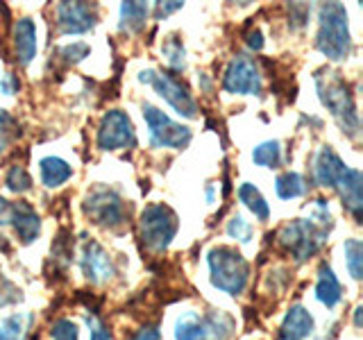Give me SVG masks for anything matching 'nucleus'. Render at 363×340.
Masks as SVG:
<instances>
[{
    "label": "nucleus",
    "instance_id": "21",
    "mask_svg": "<svg viewBox=\"0 0 363 340\" xmlns=\"http://www.w3.org/2000/svg\"><path fill=\"white\" fill-rule=\"evenodd\" d=\"M34 322L32 313H11L0 322V340H26Z\"/></svg>",
    "mask_w": 363,
    "mask_h": 340
},
{
    "label": "nucleus",
    "instance_id": "27",
    "mask_svg": "<svg viewBox=\"0 0 363 340\" xmlns=\"http://www.w3.org/2000/svg\"><path fill=\"white\" fill-rule=\"evenodd\" d=\"M343 249H345L350 275L354 279H361L363 277V245H361V241L359 238H350V241H345Z\"/></svg>",
    "mask_w": 363,
    "mask_h": 340
},
{
    "label": "nucleus",
    "instance_id": "38",
    "mask_svg": "<svg viewBox=\"0 0 363 340\" xmlns=\"http://www.w3.org/2000/svg\"><path fill=\"white\" fill-rule=\"evenodd\" d=\"M11 213H14V204L5 198H0V225H9Z\"/></svg>",
    "mask_w": 363,
    "mask_h": 340
},
{
    "label": "nucleus",
    "instance_id": "1",
    "mask_svg": "<svg viewBox=\"0 0 363 340\" xmlns=\"http://www.w3.org/2000/svg\"><path fill=\"white\" fill-rule=\"evenodd\" d=\"M315 86L320 94L323 105L332 111V116L338 120L340 130L347 136H359V113L354 105V96L347 86V82L334 71H318L315 75Z\"/></svg>",
    "mask_w": 363,
    "mask_h": 340
},
{
    "label": "nucleus",
    "instance_id": "5",
    "mask_svg": "<svg viewBox=\"0 0 363 340\" xmlns=\"http://www.w3.org/2000/svg\"><path fill=\"white\" fill-rule=\"evenodd\" d=\"M177 234V215L166 204H150L141 213V238L147 249L164 252Z\"/></svg>",
    "mask_w": 363,
    "mask_h": 340
},
{
    "label": "nucleus",
    "instance_id": "17",
    "mask_svg": "<svg viewBox=\"0 0 363 340\" xmlns=\"http://www.w3.org/2000/svg\"><path fill=\"white\" fill-rule=\"evenodd\" d=\"M14 48L23 66H28L37 55V28L30 18H18L14 26Z\"/></svg>",
    "mask_w": 363,
    "mask_h": 340
},
{
    "label": "nucleus",
    "instance_id": "8",
    "mask_svg": "<svg viewBox=\"0 0 363 340\" xmlns=\"http://www.w3.org/2000/svg\"><path fill=\"white\" fill-rule=\"evenodd\" d=\"M84 213L100 227H118L125 222V202L116 191L96 188L84 200Z\"/></svg>",
    "mask_w": 363,
    "mask_h": 340
},
{
    "label": "nucleus",
    "instance_id": "34",
    "mask_svg": "<svg viewBox=\"0 0 363 340\" xmlns=\"http://www.w3.org/2000/svg\"><path fill=\"white\" fill-rule=\"evenodd\" d=\"M86 324H89V338L91 340H111V332L98 315H89Z\"/></svg>",
    "mask_w": 363,
    "mask_h": 340
},
{
    "label": "nucleus",
    "instance_id": "15",
    "mask_svg": "<svg viewBox=\"0 0 363 340\" xmlns=\"http://www.w3.org/2000/svg\"><path fill=\"white\" fill-rule=\"evenodd\" d=\"M361 173L357 168H347L343 177L338 179L336 188L340 191V198H343L345 209L354 215V218H361V209H363V193H361Z\"/></svg>",
    "mask_w": 363,
    "mask_h": 340
},
{
    "label": "nucleus",
    "instance_id": "10",
    "mask_svg": "<svg viewBox=\"0 0 363 340\" xmlns=\"http://www.w3.org/2000/svg\"><path fill=\"white\" fill-rule=\"evenodd\" d=\"M134 143L136 134L128 113L121 109L107 111L98 128V145L102 150H123V147H132Z\"/></svg>",
    "mask_w": 363,
    "mask_h": 340
},
{
    "label": "nucleus",
    "instance_id": "20",
    "mask_svg": "<svg viewBox=\"0 0 363 340\" xmlns=\"http://www.w3.org/2000/svg\"><path fill=\"white\" fill-rule=\"evenodd\" d=\"M39 170H41V181L48 188L62 186L64 181L73 175V168L60 157H43L41 164H39Z\"/></svg>",
    "mask_w": 363,
    "mask_h": 340
},
{
    "label": "nucleus",
    "instance_id": "35",
    "mask_svg": "<svg viewBox=\"0 0 363 340\" xmlns=\"http://www.w3.org/2000/svg\"><path fill=\"white\" fill-rule=\"evenodd\" d=\"M16 89H18V79L14 75H11V73H0V94L11 96V94H16Z\"/></svg>",
    "mask_w": 363,
    "mask_h": 340
},
{
    "label": "nucleus",
    "instance_id": "16",
    "mask_svg": "<svg viewBox=\"0 0 363 340\" xmlns=\"http://www.w3.org/2000/svg\"><path fill=\"white\" fill-rule=\"evenodd\" d=\"M11 225L23 243H32L41 232V220L28 202H14V213H11Z\"/></svg>",
    "mask_w": 363,
    "mask_h": 340
},
{
    "label": "nucleus",
    "instance_id": "13",
    "mask_svg": "<svg viewBox=\"0 0 363 340\" xmlns=\"http://www.w3.org/2000/svg\"><path fill=\"white\" fill-rule=\"evenodd\" d=\"M345 170H347V166L340 162V157L329 145H323L320 150H318V154L313 159V181L318 186L334 188L338 184V179L343 177Z\"/></svg>",
    "mask_w": 363,
    "mask_h": 340
},
{
    "label": "nucleus",
    "instance_id": "36",
    "mask_svg": "<svg viewBox=\"0 0 363 340\" xmlns=\"http://www.w3.org/2000/svg\"><path fill=\"white\" fill-rule=\"evenodd\" d=\"M130 340H162V332H159L155 324H145Z\"/></svg>",
    "mask_w": 363,
    "mask_h": 340
},
{
    "label": "nucleus",
    "instance_id": "30",
    "mask_svg": "<svg viewBox=\"0 0 363 340\" xmlns=\"http://www.w3.org/2000/svg\"><path fill=\"white\" fill-rule=\"evenodd\" d=\"M227 234L238 243H250V238H252V227H250V222L243 218V215H234L230 225H227Z\"/></svg>",
    "mask_w": 363,
    "mask_h": 340
},
{
    "label": "nucleus",
    "instance_id": "9",
    "mask_svg": "<svg viewBox=\"0 0 363 340\" xmlns=\"http://www.w3.org/2000/svg\"><path fill=\"white\" fill-rule=\"evenodd\" d=\"M223 86L227 94L236 96H259L261 94V71L252 57L236 55L223 75Z\"/></svg>",
    "mask_w": 363,
    "mask_h": 340
},
{
    "label": "nucleus",
    "instance_id": "14",
    "mask_svg": "<svg viewBox=\"0 0 363 340\" xmlns=\"http://www.w3.org/2000/svg\"><path fill=\"white\" fill-rule=\"evenodd\" d=\"M311 334H313V315L300 304L291 306L281 320L279 338L281 340H304Z\"/></svg>",
    "mask_w": 363,
    "mask_h": 340
},
{
    "label": "nucleus",
    "instance_id": "42",
    "mask_svg": "<svg viewBox=\"0 0 363 340\" xmlns=\"http://www.w3.org/2000/svg\"><path fill=\"white\" fill-rule=\"evenodd\" d=\"M361 306H357V313H354V324H357V329H361Z\"/></svg>",
    "mask_w": 363,
    "mask_h": 340
},
{
    "label": "nucleus",
    "instance_id": "12",
    "mask_svg": "<svg viewBox=\"0 0 363 340\" xmlns=\"http://www.w3.org/2000/svg\"><path fill=\"white\" fill-rule=\"evenodd\" d=\"M57 26L64 34H82L96 26V5L89 3H60L55 7Z\"/></svg>",
    "mask_w": 363,
    "mask_h": 340
},
{
    "label": "nucleus",
    "instance_id": "24",
    "mask_svg": "<svg viewBox=\"0 0 363 340\" xmlns=\"http://www.w3.org/2000/svg\"><path fill=\"white\" fill-rule=\"evenodd\" d=\"M207 324V340H227L234 332V320L223 311H211L204 317Z\"/></svg>",
    "mask_w": 363,
    "mask_h": 340
},
{
    "label": "nucleus",
    "instance_id": "39",
    "mask_svg": "<svg viewBox=\"0 0 363 340\" xmlns=\"http://www.w3.org/2000/svg\"><path fill=\"white\" fill-rule=\"evenodd\" d=\"M177 9H182V3H157V18H166L168 14H173V11H177Z\"/></svg>",
    "mask_w": 363,
    "mask_h": 340
},
{
    "label": "nucleus",
    "instance_id": "32",
    "mask_svg": "<svg viewBox=\"0 0 363 340\" xmlns=\"http://www.w3.org/2000/svg\"><path fill=\"white\" fill-rule=\"evenodd\" d=\"M89 55V45L82 43V41H75V43H68L64 48H60V57L66 62V64H77L82 62L84 57Z\"/></svg>",
    "mask_w": 363,
    "mask_h": 340
},
{
    "label": "nucleus",
    "instance_id": "6",
    "mask_svg": "<svg viewBox=\"0 0 363 340\" xmlns=\"http://www.w3.org/2000/svg\"><path fill=\"white\" fill-rule=\"evenodd\" d=\"M143 118L147 125V134H150L152 147H175V150H182V147L189 145L191 130L175 120H170L162 109H157L145 102Z\"/></svg>",
    "mask_w": 363,
    "mask_h": 340
},
{
    "label": "nucleus",
    "instance_id": "4",
    "mask_svg": "<svg viewBox=\"0 0 363 340\" xmlns=\"http://www.w3.org/2000/svg\"><path fill=\"white\" fill-rule=\"evenodd\" d=\"M329 227L315 222L311 218H298L293 222H286L277 234V241L281 247H286L295 256V261L311 259L327 238Z\"/></svg>",
    "mask_w": 363,
    "mask_h": 340
},
{
    "label": "nucleus",
    "instance_id": "43",
    "mask_svg": "<svg viewBox=\"0 0 363 340\" xmlns=\"http://www.w3.org/2000/svg\"><path fill=\"white\" fill-rule=\"evenodd\" d=\"M0 247H3L5 252H9V243L5 241V236H0Z\"/></svg>",
    "mask_w": 363,
    "mask_h": 340
},
{
    "label": "nucleus",
    "instance_id": "19",
    "mask_svg": "<svg viewBox=\"0 0 363 340\" xmlns=\"http://www.w3.org/2000/svg\"><path fill=\"white\" fill-rule=\"evenodd\" d=\"M175 340H207V324L196 311H186L175 322Z\"/></svg>",
    "mask_w": 363,
    "mask_h": 340
},
{
    "label": "nucleus",
    "instance_id": "18",
    "mask_svg": "<svg viewBox=\"0 0 363 340\" xmlns=\"http://www.w3.org/2000/svg\"><path fill=\"white\" fill-rule=\"evenodd\" d=\"M340 298H343V290H340V283L334 275V270L329 266H320L315 281V300L325 304L327 309H334L340 302Z\"/></svg>",
    "mask_w": 363,
    "mask_h": 340
},
{
    "label": "nucleus",
    "instance_id": "40",
    "mask_svg": "<svg viewBox=\"0 0 363 340\" xmlns=\"http://www.w3.org/2000/svg\"><path fill=\"white\" fill-rule=\"evenodd\" d=\"M245 43H247L252 50H261V48H264V37H261V32H259V30H250V32L245 34Z\"/></svg>",
    "mask_w": 363,
    "mask_h": 340
},
{
    "label": "nucleus",
    "instance_id": "7",
    "mask_svg": "<svg viewBox=\"0 0 363 340\" xmlns=\"http://www.w3.org/2000/svg\"><path fill=\"white\" fill-rule=\"evenodd\" d=\"M141 82L145 84H152L155 91L162 96L170 107H173L179 116H186V118H196L198 116V105L193 96L189 94V89L179 82L177 77L168 75V73H157V71H143L139 75Z\"/></svg>",
    "mask_w": 363,
    "mask_h": 340
},
{
    "label": "nucleus",
    "instance_id": "25",
    "mask_svg": "<svg viewBox=\"0 0 363 340\" xmlns=\"http://www.w3.org/2000/svg\"><path fill=\"white\" fill-rule=\"evenodd\" d=\"M275 191L281 200H295L306 193V179L300 173H284L275 181Z\"/></svg>",
    "mask_w": 363,
    "mask_h": 340
},
{
    "label": "nucleus",
    "instance_id": "23",
    "mask_svg": "<svg viewBox=\"0 0 363 340\" xmlns=\"http://www.w3.org/2000/svg\"><path fill=\"white\" fill-rule=\"evenodd\" d=\"M238 200H241L245 207L255 213L257 220H268L270 207H268V202L264 200V196H261L255 184H247V181H245V184L238 186Z\"/></svg>",
    "mask_w": 363,
    "mask_h": 340
},
{
    "label": "nucleus",
    "instance_id": "11",
    "mask_svg": "<svg viewBox=\"0 0 363 340\" xmlns=\"http://www.w3.org/2000/svg\"><path fill=\"white\" fill-rule=\"evenodd\" d=\"M79 268H82L84 277L91 283H107L113 279V275H116L109 252L96 241H91L82 247V254H79Z\"/></svg>",
    "mask_w": 363,
    "mask_h": 340
},
{
    "label": "nucleus",
    "instance_id": "3",
    "mask_svg": "<svg viewBox=\"0 0 363 340\" xmlns=\"http://www.w3.org/2000/svg\"><path fill=\"white\" fill-rule=\"evenodd\" d=\"M211 283L227 295H241L250 279V266L241 252L232 247H216L207 256Z\"/></svg>",
    "mask_w": 363,
    "mask_h": 340
},
{
    "label": "nucleus",
    "instance_id": "29",
    "mask_svg": "<svg viewBox=\"0 0 363 340\" xmlns=\"http://www.w3.org/2000/svg\"><path fill=\"white\" fill-rule=\"evenodd\" d=\"M5 184L11 193H26L32 188V177L28 175V170L23 166H11L5 177Z\"/></svg>",
    "mask_w": 363,
    "mask_h": 340
},
{
    "label": "nucleus",
    "instance_id": "2",
    "mask_svg": "<svg viewBox=\"0 0 363 340\" xmlns=\"http://www.w3.org/2000/svg\"><path fill=\"white\" fill-rule=\"evenodd\" d=\"M315 45L327 60L340 62L352 50L347 11L340 3H327L320 7V28H318Z\"/></svg>",
    "mask_w": 363,
    "mask_h": 340
},
{
    "label": "nucleus",
    "instance_id": "33",
    "mask_svg": "<svg viewBox=\"0 0 363 340\" xmlns=\"http://www.w3.org/2000/svg\"><path fill=\"white\" fill-rule=\"evenodd\" d=\"M18 300H21V290L9 279H5L3 272H0V306H9Z\"/></svg>",
    "mask_w": 363,
    "mask_h": 340
},
{
    "label": "nucleus",
    "instance_id": "28",
    "mask_svg": "<svg viewBox=\"0 0 363 340\" xmlns=\"http://www.w3.org/2000/svg\"><path fill=\"white\" fill-rule=\"evenodd\" d=\"M162 55L166 57L168 66L173 68V71H184L186 66V60H184V45L182 41H177V37H168L162 45Z\"/></svg>",
    "mask_w": 363,
    "mask_h": 340
},
{
    "label": "nucleus",
    "instance_id": "31",
    "mask_svg": "<svg viewBox=\"0 0 363 340\" xmlns=\"http://www.w3.org/2000/svg\"><path fill=\"white\" fill-rule=\"evenodd\" d=\"M50 336L52 340H77L79 338V329L73 320H66V317H62V320H57L50 329Z\"/></svg>",
    "mask_w": 363,
    "mask_h": 340
},
{
    "label": "nucleus",
    "instance_id": "41",
    "mask_svg": "<svg viewBox=\"0 0 363 340\" xmlns=\"http://www.w3.org/2000/svg\"><path fill=\"white\" fill-rule=\"evenodd\" d=\"M9 143H11V139H7V136H0V154H3V152L7 150Z\"/></svg>",
    "mask_w": 363,
    "mask_h": 340
},
{
    "label": "nucleus",
    "instance_id": "37",
    "mask_svg": "<svg viewBox=\"0 0 363 340\" xmlns=\"http://www.w3.org/2000/svg\"><path fill=\"white\" fill-rule=\"evenodd\" d=\"M291 18H295V26H304L309 18V7L306 5H291Z\"/></svg>",
    "mask_w": 363,
    "mask_h": 340
},
{
    "label": "nucleus",
    "instance_id": "26",
    "mask_svg": "<svg viewBox=\"0 0 363 340\" xmlns=\"http://www.w3.org/2000/svg\"><path fill=\"white\" fill-rule=\"evenodd\" d=\"M252 162L261 168H277L281 162V145L279 141H266L255 147Z\"/></svg>",
    "mask_w": 363,
    "mask_h": 340
},
{
    "label": "nucleus",
    "instance_id": "22",
    "mask_svg": "<svg viewBox=\"0 0 363 340\" xmlns=\"http://www.w3.org/2000/svg\"><path fill=\"white\" fill-rule=\"evenodd\" d=\"M150 14V7L145 3H123L121 5V30L139 32L145 26V18Z\"/></svg>",
    "mask_w": 363,
    "mask_h": 340
}]
</instances>
